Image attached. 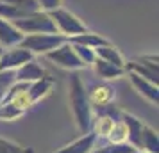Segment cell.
Masks as SVG:
<instances>
[{
	"label": "cell",
	"mask_w": 159,
	"mask_h": 153,
	"mask_svg": "<svg viewBox=\"0 0 159 153\" xmlns=\"http://www.w3.org/2000/svg\"><path fill=\"white\" fill-rule=\"evenodd\" d=\"M70 105L75 117V125L82 134L91 132V123H93V109L88 100V91L84 87V82L80 80L77 73L70 77Z\"/></svg>",
	"instance_id": "1"
},
{
	"label": "cell",
	"mask_w": 159,
	"mask_h": 153,
	"mask_svg": "<svg viewBox=\"0 0 159 153\" xmlns=\"http://www.w3.org/2000/svg\"><path fill=\"white\" fill-rule=\"evenodd\" d=\"M16 29L23 32L25 36L27 34H59L56 25L52 22V18L48 13L45 11H38V13H32V15H27L16 20V22H11Z\"/></svg>",
	"instance_id": "2"
},
{
	"label": "cell",
	"mask_w": 159,
	"mask_h": 153,
	"mask_svg": "<svg viewBox=\"0 0 159 153\" xmlns=\"http://www.w3.org/2000/svg\"><path fill=\"white\" fill-rule=\"evenodd\" d=\"M68 41V37L61 36V34H27L23 36L20 46L29 50L32 55L34 53H48V52L56 50L57 46Z\"/></svg>",
	"instance_id": "3"
},
{
	"label": "cell",
	"mask_w": 159,
	"mask_h": 153,
	"mask_svg": "<svg viewBox=\"0 0 159 153\" xmlns=\"http://www.w3.org/2000/svg\"><path fill=\"white\" fill-rule=\"evenodd\" d=\"M52 18V22L56 25V29L61 36L65 37H73L77 36V34H82V32H86L88 27L84 23L80 22L79 18L75 15H72L70 11H65V9H56V11H52L48 13Z\"/></svg>",
	"instance_id": "4"
},
{
	"label": "cell",
	"mask_w": 159,
	"mask_h": 153,
	"mask_svg": "<svg viewBox=\"0 0 159 153\" xmlns=\"http://www.w3.org/2000/svg\"><path fill=\"white\" fill-rule=\"evenodd\" d=\"M45 57L48 59L52 64L59 66V68H65V70H82V68H86L80 62V59L77 57V53L73 52V46L70 41L63 43L56 50L45 53Z\"/></svg>",
	"instance_id": "5"
},
{
	"label": "cell",
	"mask_w": 159,
	"mask_h": 153,
	"mask_svg": "<svg viewBox=\"0 0 159 153\" xmlns=\"http://www.w3.org/2000/svg\"><path fill=\"white\" fill-rule=\"evenodd\" d=\"M30 59H34L32 53L22 48L20 45L7 48V50H2V53H0V71L2 70H18L22 64L29 62Z\"/></svg>",
	"instance_id": "6"
},
{
	"label": "cell",
	"mask_w": 159,
	"mask_h": 153,
	"mask_svg": "<svg viewBox=\"0 0 159 153\" xmlns=\"http://www.w3.org/2000/svg\"><path fill=\"white\" fill-rule=\"evenodd\" d=\"M88 100H89L91 109H93V107H97V109L109 107V105L113 103V100H115V89L106 86V84L93 86V87L88 91Z\"/></svg>",
	"instance_id": "7"
},
{
	"label": "cell",
	"mask_w": 159,
	"mask_h": 153,
	"mask_svg": "<svg viewBox=\"0 0 159 153\" xmlns=\"http://www.w3.org/2000/svg\"><path fill=\"white\" fill-rule=\"evenodd\" d=\"M23 32L16 29L15 25L4 18H0V48H13L18 46L23 39Z\"/></svg>",
	"instance_id": "8"
},
{
	"label": "cell",
	"mask_w": 159,
	"mask_h": 153,
	"mask_svg": "<svg viewBox=\"0 0 159 153\" xmlns=\"http://www.w3.org/2000/svg\"><path fill=\"white\" fill-rule=\"evenodd\" d=\"M122 121L127 126V142L136 150H141V132H143V123L134 117L132 114H122Z\"/></svg>",
	"instance_id": "9"
},
{
	"label": "cell",
	"mask_w": 159,
	"mask_h": 153,
	"mask_svg": "<svg viewBox=\"0 0 159 153\" xmlns=\"http://www.w3.org/2000/svg\"><path fill=\"white\" fill-rule=\"evenodd\" d=\"M15 73H16V82H29V84L45 77V70L34 59H30L29 62L22 64L18 70H15Z\"/></svg>",
	"instance_id": "10"
},
{
	"label": "cell",
	"mask_w": 159,
	"mask_h": 153,
	"mask_svg": "<svg viewBox=\"0 0 159 153\" xmlns=\"http://www.w3.org/2000/svg\"><path fill=\"white\" fill-rule=\"evenodd\" d=\"M129 77H130V84L136 87V91L139 93V95L143 96V98H147L150 103H157L159 91H157V86H156V84L145 80V79H141L139 75H136V73H130V71H129Z\"/></svg>",
	"instance_id": "11"
},
{
	"label": "cell",
	"mask_w": 159,
	"mask_h": 153,
	"mask_svg": "<svg viewBox=\"0 0 159 153\" xmlns=\"http://www.w3.org/2000/svg\"><path fill=\"white\" fill-rule=\"evenodd\" d=\"M95 144H97V135L93 132H88L80 139H77L75 142L65 146L59 151H54V153H91L95 150Z\"/></svg>",
	"instance_id": "12"
},
{
	"label": "cell",
	"mask_w": 159,
	"mask_h": 153,
	"mask_svg": "<svg viewBox=\"0 0 159 153\" xmlns=\"http://www.w3.org/2000/svg\"><path fill=\"white\" fill-rule=\"evenodd\" d=\"M93 70L97 73V77L102 79V80H111V79H118V77H122L123 73L127 71L125 68H120V66H115L107 62V61H102V59H95L93 61Z\"/></svg>",
	"instance_id": "13"
},
{
	"label": "cell",
	"mask_w": 159,
	"mask_h": 153,
	"mask_svg": "<svg viewBox=\"0 0 159 153\" xmlns=\"http://www.w3.org/2000/svg\"><path fill=\"white\" fill-rule=\"evenodd\" d=\"M52 86H54V79H50V77H43V79H39L36 82H30L27 93H29V98H30V102H32V105L48 95Z\"/></svg>",
	"instance_id": "14"
},
{
	"label": "cell",
	"mask_w": 159,
	"mask_h": 153,
	"mask_svg": "<svg viewBox=\"0 0 159 153\" xmlns=\"http://www.w3.org/2000/svg\"><path fill=\"white\" fill-rule=\"evenodd\" d=\"M68 41L70 43H75V45L88 46V48H93V50L98 48V46H102V45L109 43L106 37H102L100 34H95V32H89V30L82 32V34H77V36H73V37H68Z\"/></svg>",
	"instance_id": "15"
},
{
	"label": "cell",
	"mask_w": 159,
	"mask_h": 153,
	"mask_svg": "<svg viewBox=\"0 0 159 153\" xmlns=\"http://www.w3.org/2000/svg\"><path fill=\"white\" fill-rule=\"evenodd\" d=\"M95 55L102 61H107L111 64L120 66V68H125V61H123L122 53L118 52V48H115L113 45H102L98 48H95Z\"/></svg>",
	"instance_id": "16"
},
{
	"label": "cell",
	"mask_w": 159,
	"mask_h": 153,
	"mask_svg": "<svg viewBox=\"0 0 159 153\" xmlns=\"http://www.w3.org/2000/svg\"><path fill=\"white\" fill-rule=\"evenodd\" d=\"M125 70H129L130 73H136L141 79H145V80H148L157 86V70H154L150 66L143 64L139 61H130V62H125Z\"/></svg>",
	"instance_id": "17"
},
{
	"label": "cell",
	"mask_w": 159,
	"mask_h": 153,
	"mask_svg": "<svg viewBox=\"0 0 159 153\" xmlns=\"http://www.w3.org/2000/svg\"><path fill=\"white\" fill-rule=\"evenodd\" d=\"M116 117L113 114H102L95 119L93 123H91V128H93V134L98 137H107L111 128H113V125H115Z\"/></svg>",
	"instance_id": "18"
},
{
	"label": "cell",
	"mask_w": 159,
	"mask_h": 153,
	"mask_svg": "<svg viewBox=\"0 0 159 153\" xmlns=\"http://www.w3.org/2000/svg\"><path fill=\"white\" fill-rule=\"evenodd\" d=\"M141 148L148 153H159L157 132L147 125H143V132H141Z\"/></svg>",
	"instance_id": "19"
},
{
	"label": "cell",
	"mask_w": 159,
	"mask_h": 153,
	"mask_svg": "<svg viewBox=\"0 0 159 153\" xmlns=\"http://www.w3.org/2000/svg\"><path fill=\"white\" fill-rule=\"evenodd\" d=\"M109 142H115V144H122V142H127V126L122 119L115 121L113 128L109 132V135L106 137Z\"/></svg>",
	"instance_id": "20"
},
{
	"label": "cell",
	"mask_w": 159,
	"mask_h": 153,
	"mask_svg": "<svg viewBox=\"0 0 159 153\" xmlns=\"http://www.w3.org/2000/svg\"><path fill=\"white\" fill-rule=\"evenodd\" d=\"M15 82H16L15 70H2L0 71V102H4V98L7 96L9 89Z\"/></svg>",
	"instance_id": "21"
},
{
	"label": "cell",
	"mask_w": 159,
	"mask_h": 153,
	"mask_svg": "<svg viewBox=\"0 0 159 153\" xmlns=\"http://www.w3.org/2000/svg\"><path fill=\"white\" fill-rule=\"evenodd\" d=\"M136 151V148H132L129 142H122V144H115V142H107V144H100L98 148L95 146L91 153H132Z\"/></svg>",
	"instance_id": "22"
},
{
	"label": "cell",
	"mask_w": 159,
	"mask_h": 153,
	"mask_svg": "<svg viewBox=\"0 0 159 153\" xmlns=\"http://www.w3.org/2000/svg\"><path fill=\"white\" fill-rule=\"evenodd\" d=\"M4 2H7V4H11V6L16 7L18 11H22L25 16L41 11V9H39V4H38V0H4Z\"/></svg>",
	"instance_id": "23"
},
{
	"label": "cell",
	"mask_w": 159,
	"mask_h": 153,
	"mask_svg": "<svg viewBox=\"0 0 159 153\" xmlns=\"http://www.w3.org/2000/svg\"><path fill=\"white\" fill-rule=\"evenodd\" d=\"M25 112L20 110L18 107H15L11 102H2L0 105V119H6V121H13V119H18L22 117Z\"/></svg>",
	"instance_id": "24"
},
{
	"label": "cell",
	"mask_w": 159,
	"mask_h": 153,
	"mask_svg": "<svg viewBox=\"0 0 159 153\" xmlns=\"http://www.w3.org/2000/svg\"><path fill=\"white\" fill-rule=\"evenodd\" d=\"M72 46H73V52L77 53V57L80 59V62H82V64H84V66H91V64H93V61L97 59L93 48H88V46L75 45V43H72Z\"/></svg>",
	"instance_id": "25"
},
{
	"label": "cell",
	"mask_w": 159,
	"mask_h": 153,
	"mask_svg": "<svg viewBox=\"0 0 159 153\" xmlns=\"http://www.w3.org/2000/svg\"><path fill=\"white\" fill-rule=\"evenodd\" d=\"M0 153H32V150H27V148L16 144L13 141L0 137Z\"/></svg>",
	"instance_id": "26"
},
{
	"label": "cell",
	"mask_w": 159,
	"mask_h": 153,
	"mask_svg": "<svg viewBox=\"0 0 159 153\" xmlns=\"http://www.w3.org/2000/svg\"><path fill=\"white\" fill-rule=\"evenodd\" d=\"M38 4H39V9L45 13H52L61 7V0H38Z\"/></svg>",
	"instance_id": "27"
},
{
	"label": "cell",
	"mask_w": 159,
	"mask_h": 153,
	"mask_svg": "<svg viewBox=\"0 0 159 153\" xmlns=\"http://www.w3.org/2000/svg\"><path fill=\"white\" fill-rule=\"evenodd\" d=\"M132 153H148V151H141V150H136V151H132Z\"/></svg>",
	"instance_id": "28"
},
{
	"label": "cell",
	"mask_w": 159,
	"mask_h": 153,
	"mask_svg": "<svg viewBox=\"0 0 159 153\" xmlns=\"http://www.w3.org/2000/svg\"><path fill=\"white\" fill-rule=\"evenodd\" d=\"M2 50H4V48H0V53H2Z\"/></svg>",
	"instance_id": "29"
}]
</instances>
